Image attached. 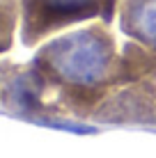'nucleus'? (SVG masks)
Returning a JSON list of instances; mask_svg holds the SVG:
<instances>
[{"label":"nucleus","mask_w":156,"mask_h":158,"mask_svg":"<svg viewBox=\"0 0 156 158\" xmlns=\"http://www.w3.org/2000/svg\"><path fill=\"white\" fill-rule=\"evenodd\" d=\"M101 0H23V37L32 39L69 21L92 16Z\"/></svg>","instance_id":"f03ea898"},{"label":"nucleus","mask_w":156,"mask_h":158,"mask_svg":"<svg viewBox=\"0 0 156 158\" xmlns=\"http://www.w3.org/2000/svg\"><path fill=\"white\" fill-rule=\"evenodd\" d=\"M124 28L133 32L136 37L145 39L147 44L156 46V0H140L131 7Z\"/></svg>","instance_id":"7ed1b4c3"},{"label":"nucleus","mask_w":156,"mask_h":158,"mask_svg":"<svg viewBox=\"0 0 156 158\" xmlns=\"http://www.w3.org/2000/svg\"><path fill=\"white\" fill-rule=\"evenodd\" d=\"M110 62L106 39L94 32H78L48 44L37 57L44 71L69 85H94L101 80Z\"/></svg>","instance_id":"f257e3e1"},{"label":"nucleus","mask_w":156,"mask_h":158,"mask_svg":"<svg viewBox=\"0 0 156 158\" xmlns=\"http://www.w3.org/2000/svg\"><path fill=\"white\" fill-rule=\"evenodd\" d=\"M12 30H14V14L9 7L0 2V53L12 46Z\"/></svg>","instance_id":"20e7f679"}]
</instances>
